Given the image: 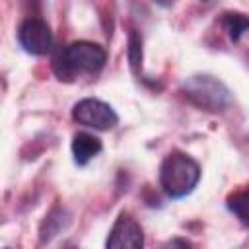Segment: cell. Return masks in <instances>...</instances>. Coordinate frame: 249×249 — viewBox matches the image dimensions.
I'll return each instance as SVG.
<instances>
[{
    "mask_svg": "<svg viewBox=\"0 0 249 249\" xmlns=\"http://www.w3.org/2000/svg\"><path fill=\"white\" fill-rule=\"evenodd\" d=\"M126 56H128V64L132 68L134 74H140L142 68V37L136 29L128 31V43H126Z\"/></svg>",
    "mask_w": 249,
    "mask_h": 249,
    "instance_id": "10",
    "label": "cell"
},
{
    "mask_svg": "<svg viewBox=\"0 0 249 249\" xmlns=\"http://www.w3.org/2000/svg\"><path fill=\"white\" fill-rule=\"evenodd\" d=\"M226 206L243 226H249V187L233 191L226 198Z\"/></svg>",
    "mask_w": 249,
    "mask_h": 249,
    "instance_id": "8",
    "label": "cell"
},
{
    "mask_svg": "<svg viewBox=\"0 0 249 249\" xmlns=\"http://www.w3.org/2000/svg\"><path fill=\"white\" fill-rule=\"evenodd\" d=\"M18 43L27 54L43 56L53 47V31L47 21L39 18H27L18 29Z\"/></svg>",
    "mask_w": 249,
    "mask_h": 249,
    "instance_id": "5",
    "label": "cell"
},
{
    "mask_svg": "<svg viewBox=\"0 0 249 249\" xmlns=\"http://www.w3.org/2000/svg\"><path fill=\"white\" fill-rule=\"evenodd\" d=\"M105 245L107 249H140L144 245V231L128 212H121L107 235Z\"/></svg>",
    "mask_w": 249,
    "mask_h": 249,
    "instance_id": "6",
    "label": "cell"
},
{
    "mask_svg": "<svg viewBox=\"0 0 249 249\" xmlns=\"http://www.w3.org/2000/svg\"><path fill=\"white\" fill-rule=\"evenodd\" d=\"M107 60L103 47L91 41H74L53 58V72L60 82H76L82 76H97Z\"/></svg>",
    "mask_w": 249,
    "mask_h": 249,
    "instance_id": "1",
    "label": "cell"
},
{
    "mask_svg": "<svg viewBox=\"0 0 249 249\" xmlns=\"http://www.w3.org/2000/svg\"><path fill=\"white\" fill-rule=\"evenodd\" d=\"M220 21H222L224 29L228 31V35H230V39H231L233 43H237V41L241 39V35H243L245 31H249V16H245V14H239V12H226V14H222Z\"/></svg>",
    "mask_w": 249,
    "mask_h": 249,
    "instance_id": "9",
    "label": "cell"
},
{
    "mask_svg": "<svg viewBox=\"0 0 249 249\" xmlns=\"http://www.w3.org/2000/svg\"><path fill=\"white\" fill-rule=\"evenodd\" d=\"M169 245H185V247H189L191 243L189 241H183V239H175V241H169Z\"/></svg>",
    "mask_w": 249,
    "mask_h": 249,
    "instance_id": "12",
    "label": "cell"
},
{
    "mask_svg": "<svg viewBox=\"0 0 249 249\" xmlns=\"http://www.w3.org/2000/svg\"><path fill=\"white\" fill-rule=\"evenodd\" d=\"M181 91L193 105L210 113H222L233 101L230 88L210 74L189 76L181 84Z\"/></svg>",
    "mask_w": 249,
    "mask_h": 249,
    "instance_id": "3",
    "label": "cell"
},
{
    "mask_svg": "<svg viewBox=\"0 0 249 249\" xmlns=\"http://www.w3.org/2000/svg\"><path fill=\"white\" fill-rule=\"evenodd\" d=\"M64 222H68V218L62 216V210L60 208H54L43 222L41 226V239L43 241H49L53 235H56L62 228H64Z\"/></svg>",
    "mask_w": 249,
    "mask_h": 249,
    "instance_id": "11",
    "label": "cell"
},
{
    "mask_svg": "<svg viewBox=\"0 0 249 249\" xmlns=\"http://www.w3.org/2000/svg\"><path fill=\"white\" fill-rule=\"evenodd\" d=\"M72 119L78 124L95 128V130H109L119 124V115L115 109L95 97H84L72 107Z\"/></svg>",
    "mask_w": 249,
    "mask_h": 249,
    "instance_id": "4",
    "label": "cell"
},
{
    "mask_svg": "<svg viewBox=\"0 0 249 249\" xmlns=\"http://www.w3.org/2000/svg\"><path fill=\"white\" fill-rule=\"evenodd\" d=\"M198 181L200 167L191 156L183 152H169L163 158L160 165V187L169 198L179 200L189 196Z\"/></svg>",
    "mask_w": 249,
    "mask_h": 249,
    "instance_id": "2",
    "label": "cell"
},
{
    "mask_svg": "<svg viewBox=\"0 0 249 249\" xmlns=\"http://www.w3.org/2000/svg\"><path fill=\"white\" fill-rule=\"evenodd\" d=\"M103 144L97 136L89 134V132H76L72 138V156H74V163L84 167L88 165L99 152H101Z\"/></svg>",
    "mask_w": 249,
    "mask_h": 249,
    "instance_id": "7",
    "label": "cell"
},
{
    "mask_svg": "<svg viewBox=\"0 0 249 249\" xmlns=\"http://www.w3.org/2000/svg\"><path fill=\"white\" fill-rule=\"evenodd\" d=\"M156 4H160V6H163V8H169L171 6V0H154Z\"/></svg>",
    "mask_w": 249,
    "mask_h": 249,
    "instance_id": "13",
    "label": "cell"
}]
</instances>
